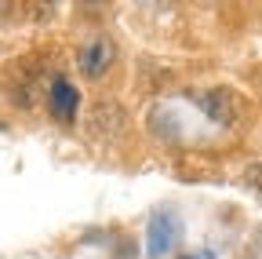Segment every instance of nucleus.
<instances>
[{
  "instance_id": "f257e3e1",
  "label": "nucleus",
  "mask_w": 262,
  "mask_h": 259,
  "mask_svg": "<svg viewBox=\"0 0 262 259\" xmlns=\"http://www.w3.org/2000/svg\"><path fill=\"white\" fill-rule=\"evenodd\" d=\"M182 241V219L171 212V208H157L149 215V226H146V255L149 259H168Z\"/></svg>"
},
{
  "instance_id": "0eeeda50",
  "label": "nucleus",
  "mask_w": 262,
  "mask_h": 259,
  "mask_svg": "<svg viewBox=\"0 0 262 259\" xmlns=\"http://www.w3.org/2000/svg\"><path fill=\"white\" fill-rule=\"evenodd\" d=\"M182 259H215V252L204 248V252H193V255H182Z\"/></svg>"
},
{
  "instance_id": "f03ea898",
  "label": "nucleus",
  "mask_w": 262,
  "mask_h": 259,
  "mask_svg": "<svg viewBox=\"0 0 262 259\" xmlns=\"http://www.w3.org/2000/svg\"><path fill=\"white\" fill-rule=\"evenodd\" d=\"M189 103L201 110L208 121L215 124H233L237 113H241V103H237V95L229 91V88H208V91H189Z\"/></svg>"
},
{
  "instance_id": "20e7f679",
  "label": "nucleus",
  "mask_w": 262,
  "mask_h": 259,
  "mask_svg": "<svg viewBox=\"0 0 262 259\" xmlns=\"http://www.w3.org/2000/svg\"><path fill=\"white\" fill-rule=\"evenodd\" d=\"M48 106H51V117L58 124H73L77 121V110H80V91L66 81V77H55L51 88H48Z\"/></svg>"
},
{
  "instance_id": "39448f33",
  "label": "nucleus",
  "mask_w": 262,
  "mask_h": 259,
  "mask_svg": "<svg viewBox=\"0 0 262 259\" xmlns=\"http://www.w3.org/2000/svg\"><path fill=\"white\" fill-rule=\"evenodd\" d=\"M91 132H98L102 139H117V135H124V110H120L113 99L95 103V110H91Z\"/></svg>"
},
{
  "instance_id": "7ed1b4c3",
  "label": "nucleus",
  "mask_w": 262,
  "mask_h": 259,
  "mask_svg": "<svg viewBox=\"0 0 262 259\" xmlns=\"http://www.w3.org/2000/svg\"><path fill=\"white\" fill-rule=\"evenodd\" d=\"M113 58H117V48H113V41H110V37H91V41L80 48V55H77V66H80V73H84V77L98 81L102 73H110Z\"/></svg>"
},
{
  "instance_id": "423d86ee",
  "label": "nucleus",
  "mask_w": 262,
  "mask_h": 259,
  "mask_svg": "<svg viewBox=\"0 0 262 259\" xmlns=\"http://www.w3.org/2000/svg\"><path fill=\"white\" fill-rule=\"evenodd\" d=\"M244 183L258 193V197H262V161H251V165L244 168Z\"/></svg>"
}]
</instances>
